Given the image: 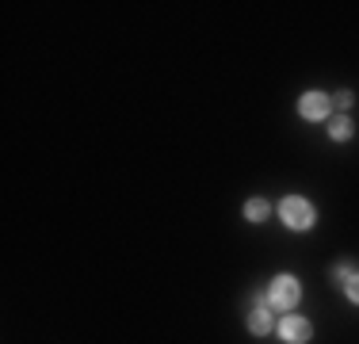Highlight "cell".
<instances>
[{"instance_id":"obj_1","label":"cell","mask_w":359,"mask_h":344,"mask_svg":"<svg viewBox=\"0 0 359 344\" xmlns=\"http://www.w3.org/2000/svg\"><path fill=\"white\" fill-rule=\"evenodd\" d=\"M279 218H283L287 230L306 234V230H313V222H318V211H313V203L302 199V195H287V199L279 203Z\"/></svg>"},{"instance_id":"obj_5","label":"cell","mask_w":359,"mask_h":344,"mask_svg":"<svg viewBox=\"0 0 359 344\" xmlns=\"http://www.w3.org/2000/svg\"><path fill=\"white\" fill-rule=\"evenodd\" d=\"M249 333H256V337H268V333H276V317L268 314V306H256L249 314Z\"/></svg>"},{"instance_id":"obj_8","label":"cell","mask_w":359,"mask_h":344,"mask_svg":"<svg viewBox=\"0 0 359 344\" xmlns=\"http://www.w3.org/2000/svg\"><path fill=\"white\" fill-rule=\"evenodd\" d=\"M344 295H348V303L359 306V272H352V275L344 279Z\"/></svg>"},{"instance_id":"obj_3","label":"cell","mask_w":359,"mask_h":344,"mask_svg":"<svg viewBox=\"0 0 359 344\" xmlns=\"http://www.w3.org/2000/svg\"><path fill=\"white\" fill-rule=\"evenodd\" d=\"M276 333L283 337V344H306V340L313 337V325L306 322L302 314H283L276 322Z\"/></svg>"},{"instance_id":"obj_6","label":"cell","mask_w":359,"mask_h":344,"mask_svg":"<svg viewBox=\"0 0 359 344\" xmlns=\"http://www.w3.org/2000/svg\"><path fill=\"white\" fill-rule=\"evenodd\" d=\"M352 134H355V123H352L348 115H337V119L329 123V138H332V142H348Z\"/></svg>"},{"instance_id":"obj_2","label":"cell","mask_w":359,"mask_h":344,"mask_svg":"<svg viewBox=\"0 0 359 344\" xmlns=\"http://www.w3.org/2000/svg\"><path fill=\"white\" fill-rule=\"evenodd\" d=\"M268 298H271V310H294L298 298H302V283L294 279V275H276V279L268 283Z\"/></svg>"},{"instance_id":"obj_9","label":"cell","mask_w":359,"mask_h":344,"mask_svg":"<svg viewBox=\"0 0 359 344\" xmlns=\"http://www.w3.org/2000/svg\"><path fill=\"white\" fill-rule=\"evenodd\" d=\"M332 103H337L340 111H348V107H352V103H355V96H352V92L344 88V92H337V96H332Z\"/></svg>"},{"instance_id":"obj_4","label":"cell","mask_w":359,"mask_h":344,"mask_svg":"<svg viewBox=\"0 0 359 344\" xmlns=\"http://www.w3.org/2000/svg\"><path fill=\"white\" fill-rule=\"evenodd\" d=\"M332 111V100L325 96V92H306V96H298V115L306 119V123H321V119H329Z\"/></svg>"},{"instance_id":"obj_10","label":"cell","mask_w":359,"mask_h":344,"mask_svg":"<svg viewBox=\"0 0 359 344\" xmlns=\"http://www.w3.org/2000/svg\"><path fill=\"white\" fill-rule=\"evenodd\" d=\"M352 272H355L352 264H337V268H332V279H337L340 287H344V279H348V275H352Z\"/></svg>"},{"instance_id":"obj_7","label":"cell","mask_w":359,"mask_h":344,"mask_svg":"<svg viewBox=\"0 0 359 344\" xmlns=\"http://www.w3.org/2000/svg\"><path fill=\"white\" fill-rule=\"evenodd\" d=\"M268 214H271L268 199H249V203H245V218H249V222H264Z\"/></svg>"}]
</instances>
